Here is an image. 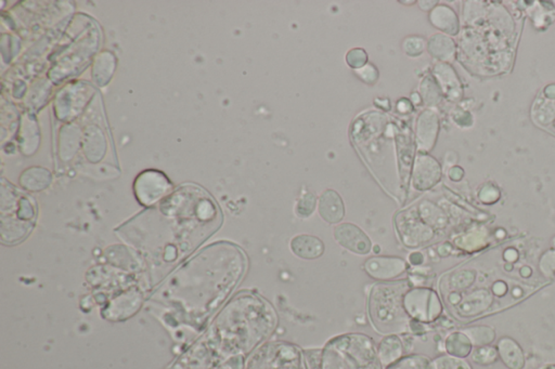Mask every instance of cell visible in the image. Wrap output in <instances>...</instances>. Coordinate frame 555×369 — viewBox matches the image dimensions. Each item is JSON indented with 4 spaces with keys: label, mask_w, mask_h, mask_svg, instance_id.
Returning <instances> with one entry per match:
<instances>
[{
    "label": "cell",
    "mask_w": 555,
    "mask_h": 369,
    "mask_svg": "<svg viewBox=\"0 0 555 369\" xmlns=\"http://www.w3.org/2000/svg\"><path fill=\"white\" fill-rule=\"evenodd\" d=\"M410 288L409 281L386 282L373 286L369 296V313L376 329L382 333H402L409 325L404 297Z\"/></svg>",
    "instance_id": "1"
},
{
    "label": "cell",
    "mask_w": 555,
    "mask_h": 369,
    "mask_svg": "<svg viewBox=\"0 0 555 369\" xmlns=\"http://www.w3.org/2000/svg\"><path fill=\"white\" fill-rule=\"evenodd\" d=\"M404 307L410 320L430 323L437 320L443 312V305L433 289L415 287L406 291Z\"/></svg>",
    "instance_id": "2"
},
{
    "label": "cell",
    "mask_w": 555,
    "mask_h": 369,
    "mask_svg": "<svg viewBox=\"0 0 555 369\" xmlns=\"http://www.w3.org/2000/svg\"><path fill=\"white\" fill-rule=\"evenodd\" d=\"M135 194L142 205L151 206L162 200L172 190L170 180L164 174L154 170L142 172L135 179Z\"/></svg>",
    "instance_id": "3"
},
{
    "label": "cell",
    "mask_w": 555,
    "mask_h": 369,
    "mask_svg": "<svg viewBox=\"0 0 555 369\" xmlns=\"http://www.w3.org/2000/svg\"><path fill=\"white\" fill-rule=\"evenodd\" d=\"M396 222L399 234L406 247L417 248L433 238V230L421 221L415 210L400 213Z\"/></svg>",
    "instance_id": "4"
},
{
    "label": "cell",
    "mask_w": 555,
    "mask_h": 369,
    "mask_svg": "<svg viewBox=\"0 0 555 369\" xmlns=\"http://www.w3.org/2000/svg\"><path fill=\"white\" fill-rule=\"evenodd\" d=\"M363 268L369 277L386 283L404 275L408 270V264L402 258L376 256L367 259Z\"/></svg>",
    "instance_id": "5"
},
{
    "label": "cell",
    "mask_w": 555,
    "mask_h": 369,
    "mask_svg": "<svg viewBox=\"0 0 555 369\" xmlns=\"http://www.w3.org/2000/svg\"><path fill=\"white\" fill-rule=\"evenodd\" d=\"M441 178V165L426 153H419L412 168V187L415 190L428 191L435 187Z\"/></svg>",
    "instance_id": "6"
},
{
    "label": "cell",
    "mask_w": 555,
    "mask_h": 369,
    "mask_svg": "<svg viewBox=\"0 0 555 369\" xmlns=\"http://www.w3.org/2000/svg\"><path fill=\"white\" fill-rule=\"evenodd\" d=\"M333 235L339 246L356 255H367L372 250L371 239L356 224L348 222L339 224L334 229Z\"/></svg>",
    "instance_id": "7"
},
{
    "label": "cell",
    "mask_w": 555,
    "mask_h": 369,
    "mask_svg": "<svg viewBox=\"0 0 555 369\" xmlns=\"http://www.w3.org/2000/svg\"><path fill=\"white\" fill-rule=\"evenodd\" d=\"M438 133V118L436 113L426 109L417 118L415 140L422 153L430 151L435 144Z\"/></svg>",
    "instance_id": "8"
},
{
    "label": "cell",
    "mask_w": 555,
    "mask_h": 369,
    "mask_svg": "<svg viewBox=\"0 0 555 369\" xmlns=\"http://www.w3.org/2000/svg\"><path fill=\"white\" fill-rule=\"evenodd\" d=\"M318 213L324 221L337 224L344 219L345 205L343 198L334 190H326L318 202Z\"/></svg>",
    "instance_id": "9"
},
{
    "label": "cell",
    "mask_w": 555,
    "mask_h": 369,
    "mask_svg": "<svg viewBox=\"0 0 555 369\" xmlns=\"http://www.w3.org/2000/svg\"><path fill=\"white\" fill-rule=\"evenodd\" d=\"M293 255L302 260H315L324 254V244L319 237L309 234H300L293 237L289 243Z\"/></svg>",
    "instance_id": "10"
},
{
    "label": "cell",
    "mask_w": 555,
    "mask_h": 369,
    "mask_svg": "<svg viewBox=\"0 0 555 369\" xmlns=\"http://www.w3.org/2000/svg\"><path fill=\"white\" fill-rule=\"evenodd\" d=\"M493 297L486 289H478L462 300L456 307V311L462 316H474L480 314L493 304Z\"/></svg>",
    "instance_id": "11"
},
{
    "label": "cell",
    "mask_w": 555,
    "mask_h": 369,
    "mask_svg": "<svg viewBox=\"0 0 555 369\" xmlns=\"http://www.w3.org/2000/svg\"><path fill=\"white\" fill-rule=\"evenodd\" d=\"M499 357L508 369H523L525 366L524 352L521 346L510 337H503L498 341Z\"/></svg>",
    "instance_id": "12"
},
{
    "label": "cell",
    "mask_w": 555,
    "mask_h": 369,
    "mask_svg": "<svg viewBox=\"0 0 555 369\" xmlns=\"http://www.w3.org/2000/svg\"><path fill=\"white\" fill-rule=\"evenodd\" d=\"M430 20L434 27L449 34L458 31V20L454 11L446 5H438L430 14Z\"/></svg>",
    "instance_id": "13"
},
{
    "label": "cell",
    "mask_w": 555,
    "mask_h": 369,
    "mask_svg": "<svg viewBox=\"0 0 555 369\" xmlns=\"http://www.w3.org/2000/svg\"><path fill=\"white\" fill-rule=\"evenodd\" d=\"M473 344L463 331L454 333L446 339V351L456 359H464L472 352Z\"/></svg>",
    "instance_id": "14"
},
{
    "label": "cell",
    "mask_w": 555,
    "mask_h": 369,
    "mask_svg": "<svg viewBox=\"0 0 555 369\" xmlns=\"http://www.w3.org/2000/svg\"><path fill=\"white\" fill-rule=\"evenodd\" d=\"M428 53L439 60H450L454 57V42L443 36V35H434L428 44Z\"/></svg>",
    "instance_id": "15"
},
{
    "label": "cell",
    "mask_w": 555,
    "mask_h": 369,
    "mask_svg": "<svg viewBox=\"0 0 555 369\" xmlns=\"http://www.w3.org/2000/svg\"><path fill=\"white\" fill-rule=\"evenodd\" d=\"M402 341L396 336H389L383 339L378 348V356L384 365L391 364L402 356Z\"/></svg>",
    "instance_id": "16"
},
{
    "label": "cell",
    "mask_w": 555,
    "mask_h": 369,
    "mask_svg": "<svg viewBox=\"0 0 555 369\" xmlns=\"http://www.w3.org/2000/svg\"><path fill=\"white\" fill-rule=\"evenodd\" d=\"M463 333L469 337L473 346L477 348L489 346L495 339V329L489 326H474L464 329Z\"/></svg>",
    "instance_id": "17"
},
{
    "label": "cell",
    "mask_w": 555,
    "mask_h": 369,
    "mask_svg": "<svg viewBox=\"0 0 555 369\" xmlns=\"http://www.w3.org/2000/svg\"><path fill=\"white\" fill-rule=\"evenodd\" d=\"M475 278H476V273H475L474 271H456L454 273L451 274L450 277H449V288L452 289L456 292L459 290H464V289L472 286Z\"/></svg>",
    "instance_id": "18"
},
{
    "label": "cell",
    "mask_w": 555,
    "mask_h": 369,
    "mask_svg": "<svg viewBox=\"0 0 555 369\" xmlns=\"http://www.w3.org/2000/svg\"><path fill=\"white\" fill-rule=\"evenodd\" d=\"M498 359V350L493 346H478L472 353V361L475 364L482 365V366L493 364Z\"/></svg>",
    "instance_id": "19"
},
{
    "label": "cell",
    "mask_w": 555,
    "mask_h": 369,
    "mask_svg": "<svg viewBox=\"0 0 555 369\" xmlns=\"http://www.w3.org/2000/svg\"><path fill=\"white\" fill-rule=\"evenodd\" d=\"M420 217L424 220V222L428 224V226H443L446 223V218L443 217V213L439 211V209L436 208L433 204L423 203L422 206L420 205Z\"/></svg>",
    "instance_id": "20"
},
{
    "label": "cell",
    "mask_w": 555,
    "mask_h": 369,
    "mask_svg": "<svg viewBox=\"0 0 555 369\" xmlns=\"http://www.w3.org/2000/svg\"><path fill=\"white\" fill-rule=\"evenodd\" d=\"M317 207V197L313 193L306 192L298 198V203L295 206V213L302 219L308 218L313 215Z\"/></svg>",
    "instance_id": "21"
},
{
    "label": "cell",
    "mask_w": 555,
    "mask_h": 369,
    "mask_svg": "<svg viewBox=\"0 0 555 369\" xmlns=\"http://www.w3.org/2000/svg\"><path fill=\"white\" fill-rule=\"evenodd\" d=\"M421 99L425 102V105H434L439 102V92L436 86L435 81L430 77L423 79L420 86Z\"/></svg>",
    "instance_id": "22"
},
{
    "label": "cell",
    "mask_w": 555,
    "mask_h": 369,
    "mask_svg": "<svg viewBox=\"0 0 555 369\" xmlns=\"http://www.w3.org/2000/svg\"><path fill=\"white\" fill-rule=\"evenodd\" d=\"M424 49V40L419 36L406 37V40L402 42V50L409 57H419V55H422Z\"/></svg>",
    "instance_id": "23"
},
{
    "label": "cell",
    "mask_w": 555,
    "mask_h": 369,
    "mask_svg": "<svg viewBox=\"0 0 555 369\" xmlns=\"http://www.w3.org/2000/svg\"><path fill=\"white\" fill-rule=\"evenodd\" d=\"M346 62L354 70H359L367 64V53L363 48H354L347 53Z\"/></svg>",
    "instance_id": "24"
},
{
    "label": "cell",
    "mask_w": 555,
    "mask_h": 369,
    "mask_svg": "<svg viewBox=\"0 0 555 369\" xmlns=\"http://www.w3.org/2000/svg\"><path fill=\"white\" fill-rule=\"evenodd\" d=\"M539 269L545 277H553L555 275V250L550 249L541 256L539 261Z\"/></svg>",
    "instance_id": "25"
},
{
    "label": "cell",
    "mask_w": 555,
    "mask_h": 369,
    "mask_svg": "<svg viewBox=\"0 0 555 369\" xmlns=\"http://www.w3.org/2000/svg\"><path fill=\"white\" fill-rule=\"evenodd\" d=\"M356 75L360 81H363L367 85H373L378 81V70L371 63H367L363 68L356 70Z\"/></svg>",
    "instance_id": "26"
},
{
    "label": "cell",
    "mask_w": 555,
    "mask_h": 369,
    "mask_svg": "<svg viewBox=\"0 0 555 369\" xmlns=\"http://www.w3.org/2000/svg\"><path fill=\"white\" fill-rule=\"evenodd\" d=\"M397 109H398L399 112L404 113V114H406V113H410L412 111V103L409 101V100L406 99H402L400 101L398 102V105H397Z\"/></svg>",
    "instance_id": "27"
},
{
    "label": "cell",
    "mask_w": 555,
    "mask_h": 369,
    "mask_svg": "<svg viewBox=\"0 0 555 369\" xmlns=\"http://www.w3.org/2000/svg\"><path fill=\"white\" fill-rule=\"evenodd\" d=\"M506 290H508V287H506V283L499 281L493 284V291L495 296H503V295H506Z\"/></svg>",
    "instance_id": "28"
},
{
    "label": "cell",
    "mask_w": 555,
    "mask_h": 369,
    "mask_svg": "<svg viewBox=\"0 0 555 369\" xmlns=\"http://www.w3.org/2000/svg\"><path fill=\"white\" fill-rule=\"evenodd\" d=\"M409 262L415 266L422 264L424 262V256L421 252H412L409 256Z\"/></svg>",
    "instance_id": "29"
},
{
    "label": "cell",
    "mask_w": 555,
    "mask_h": 369,
    "mask_svg": "<svg viewBox=\"0 0 555 369\" xmlns=\"http://www.w3.org/2000/svg\"><path fill=\"white\" fill-rule=\"evenodd\" d=\"M411 103H413V105H420V103H421L420 94H417V92H415V94H412V96H411Z\"/></svg>",
    "instance_id": "30"
},
{
    "label": "cell",
    "mask_w": 555,
    "mask_h": 369,
    "mask_svg": "<svg viewBox=\"0 0 555 369\" xmlns=\"http://www.w3.org/2000/svg\"><path fill=\"white\" fill-rule=\"evenodd\" d=\"M537 369H555V364L542 365V366H540L539 368Z\"/></svg>",
    "instance_id": "31"
},
{
    "label": "cell",
    "mask_w": 555,
    "mask_h": 369,
    "mask_svg": "<svg viewBox=\"0 0 555 369\" xmlns=\"http://www.w3.org/2000/svg\"><path fill=\"white\" fill-rule=\"evenodd\" d=\"M380 247H378V246H376V247H374V249H373V251L376 252V254H378V252H380Z\"/></svg>",
    "instance_id": "32"
},
{
    "label": "cell",
    "mask_w": 555,
    "mask_h": 369,
    "mask_svg": "<svg viewBox=\"0 0 555 369\" xmlns=\"http://www.w3.org/2000/svg\"><path fill=\"white\" fill-rule=\"evenodd\" d=\"M553 246H554V247H555V238L553 239Z\"/></svg>",
    "instance_id": "33"
}]
</instances>
